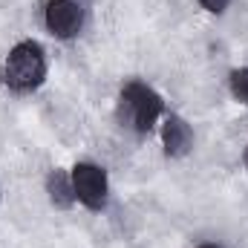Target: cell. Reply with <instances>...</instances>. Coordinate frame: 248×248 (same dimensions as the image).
Returning a JSON list of instances; mask_svg holds the SVG:
<instances>
[{"instance_id": "obj_9", "label": "cell", "mask_w": 248, "mask_h": 248, "mask_svg": "<svg viewBox=\"0 0 248 248\" xmlns=\"http://www.w3.org/2000/svg\"><path fill=\"white\" fill-rule=\"evenodd\" d=\"M243 165H246V170H248V147L243 150Z\"/></svg>"}, {"instance_id": "obj_10", "label": "cell", "mask_w": 248, "mask_h": 248, "mask_svg": "<svg viewBox=\"0 0 248 248\" xmlns=\"http://www.w3.org/2000/svg\"><path fill=\"white\" fill-rule=\"evenodd\" d=\"M199 248H222V246H214V243H205V246H199Z\"/></svg>"}, {"instance_id": "obj_8", "label": "cell", "mask_w": 248, "mask_h": 248, "mask_svg": "<svg viewBox=\"0 0 248 248\" xmlns=\"http://www.w3.org/2000/svg\"><path fill=\"white\" fill-rule=\"evenodd\" d=\"M228 3H231V0H199V6H202L205 12H211V15H222V12L228 9Z\"/></svg>"}, {"instance_id": "obj_2", "label": "cell", "mask_w": 248, "mask_h": 248, "mask_svg": "<svg viewBox=\"0 0 248 248\" xmlns=\"http://www.w3.org/2000/svg\"><path fill=\"white\" fill-rule=\"evenodd\" d=\"M122 110L127 113V122L136 133H150L165 113V101L153 87L130 81L122 90Z\"/></svg>"}, {"instance_id": "obj_1", "label": "cell", "mask_w": 248, "mask_h": 248, "mask_svg": "<svg viewBox=\"0 0 248 248\" xmlns=\"http://www.w3.org/2000/svg\"><path fill=\"white\" fill-rule=\"evenodd\" d=\"M3 84L15 93H35L46 78V52L38 41H20L9 49L3 72Z\"/></svg>"}, {"instance_id": "obj_4", "label": "cell", "mask_w": 248, "mask_h": 248, "mask_svg": "<svg viewBox=\"0 0 248 248\" xmlns=\"http://www.w3.org/2000/svg\"><path fill=\"white\" fill-rule=\"evenodd\" d=\"M44 26L58 41H69L84 26V3L81 0H46L44 6Z\"/></svg>"}, {"instance_id": "obj_6", "label": "cell", "mask_w": 248, "mask_h": 248, "mask_svg": "<svg viewBox=\"0 0 248 248\" xmlns=\"http://www.w3.org/2000/svg\"><path fill=\"white\" fill-rule=\"evenodd\" d=\"M46 193H49V202H52L55 208H72V205H75L72 176H69L66 170H61V168L49 170V176H46Z\"/></svg>"}, {"instance_id": "obj_3", "label": "cell", "mask_w": 248, "mask_h": 248, "mask_svg": "<svg viewBox=\"0 0 248 248\" xmlns=\"http://www.w3.org/2000/svg\"><path fill=\"white\" fill-rule=\"evenodd\" d=\"M72 190H75V202H81L90 211H104L107 199H110V179L107 170L101 165L93 162H78L72 170Z\"/></svg>"}, {"instance_id": "obj_7", "label": "cell", "mask_w": 248, "mask_h": 248, "mask_svg": "<svg viewBox=\"0 0 248 248\" xmlns=\"http://www.w3.org/2000/svg\"><path fill=\"white\" fill-rule=\"evenodd\" d=\"M228 87H231V95L243 107H248V66H240L228 75Z\"/></svg>"}, {"instance_id": "obj_5", "label": "cell", "mask_w": 248, "mask_h": 248, "mask_svg": "<svg viewBox=\"0 0 248 248\" xmlns=\"http://www.w3.org/2000/svg\"><path fill=\"white\" fill-rule=\"evenodd\" d=\"M162 147L170 159H182L193 147V130L182 116H168L162 122Z\"/></svg>"}]
</instances>
